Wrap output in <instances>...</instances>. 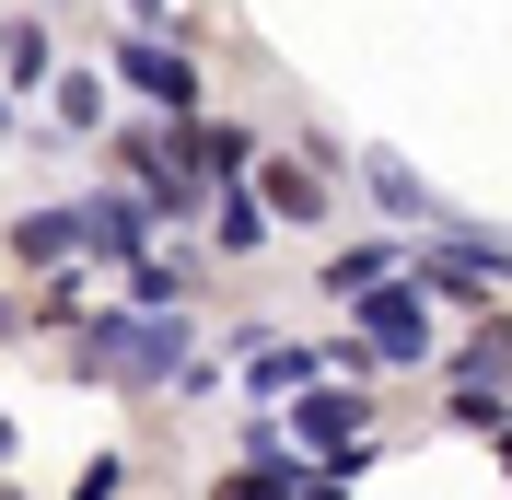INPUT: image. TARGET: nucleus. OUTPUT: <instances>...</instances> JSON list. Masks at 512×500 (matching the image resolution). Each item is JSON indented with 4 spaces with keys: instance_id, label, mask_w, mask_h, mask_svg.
<instances>
[{
    "instance_id": "7",
    "label": "nucleus",
    "mask_w": 512,
    "mask_h": 500,
    "mask_svg": "<svg viewBox=\"0 0 512 500\" xmlns=\"http://www.w3.org/2000/svg\"><path fill=\"white\" fill-rule=\"evenodd\" d=\"M175 291H187V256H140V268H128V303H175Z\"/></svg>"
},
{
    "instance_id": "9",
    "label": "nucleus",
    "mask_w": 512,
    "mask_h": 500,
    "mask_svg": "<svg viewBox=\"0 0 512 500\" xmlns=\"http://www.w3.org/2000/svg\"><path fill=\"white\" fill-rule=\"evenodd\" d=\"M222 245H233V256H245V245H268V198H245V187L222 198Z\"/></svg>"
},
{
    "instance_id": "1",
    "label": "nucleus",
    "mask_w": 512,
    "mask_h": 500,
    "mask_svg": "<svg viewBox=\"0 0 512 500\" xmlns=\"http://www.w3.org/2000/svg\"><path fill=\"white\" fill-rule=\"evenodd\" d=\"M361 349H384V361H431V303H419V291H373V303H361Z\"/></svg>"
},
{
    "instance_id": "6",
    "label": "nucleus",
    "mask_w": 512,
    "mask_h": 500,
    "mask_svg": "<svg viewBox=\"0 0 512 500\" xmlns=\"http://www.w3.org/2000/svg\"><path fill=\"white\" fill-rule=\"evenodd\" d=\"M326 210V187L303 175V163H268V221H315Z\"/></svg>"
},
{
    "instance_id": "10",
    "label": "nucleus",
    "mask_w": 512,
    "mask_h": 500,
    "mask_svg": "<svg viewBox=\"0 0 512 500\" xmlns=\"http://www.w3.org/2000/svg\"><path fill=\"white\" fill-rule=\"evenodd\" d=\"M128 12H140V24H152V12H163V0H128Z\"/></svg>"
},
{
    "instance_id": "8",
    "label": "nucleus",
    "mask_w": 512,
    "mask_h": 500,
    "mask_svg": "<svg viewBox=\"0 0 512 500\" xmlns=\"http://www.w3.org/2000/svg\"><path fill=\"white\" fill-rule=\"evenodd\" d=\"M373 198H384V210H396V221H431V187H419L408 163H373Z\"/></svg>"
},
{
    "instance_id": "3",
    "label": "nucleus",
    "mask_w": 512,
    "mask_h": 500,
    "mask_svg": "<svg viewBox=\"0 0 512 500\" xmlns=\"http://www.w3.org/2000/svg\"><path fill=\"white\" fill-rule=\"evenodd\" d=\"M303 442H326V466H361V396H303Z\"/></svg>"
},
{
    "instance_id": "4",
    "label": "nucleus",
    "mask_w": 512,
    "mask_h": 500,
    "mask_svg": "<svg viewBox=\"0 0 512 500\" xmlns=\"http://www.w3.org/2000/svg\"><path fill=\"white\" fill-rule=\"evenodd\" d=\"M384 268H408V256H396V245H338L315 280L338 291V303H373V291H384Z\"/></svg>"
},
{
    "instance_id": "2",
    "label": "nucleus",
    "mask_w": 512,
    "mask_h": 500,
    "mask_svg": "<svg viewBox=\"0 0 512 500\" xmlns=\"http://www.w3.org/2000/svg\"><path fill=\"white\" fill-rule=\"evenodd\" d=\"M117 70H128V82L163 105V117H187V105H198V70L175 59V47H140V35H128V47H117Z\"/></svg>"
},
{
    "instance_id": "5",
    "label": "nucleus",
    "mask_w": 512,
    "mask_h": 500,
    "mask_svg": "<svg viewBox=\"0 0 512 500\" xmlns=\"http://www.w3.org/2000/svg\"><path fill=\"white\" fill-rule=\"evenodd\" d=\"M70 245H82V221H70V210H24V221H12V256H24V268H59Z\"/></svg>"
}]
</instances>
